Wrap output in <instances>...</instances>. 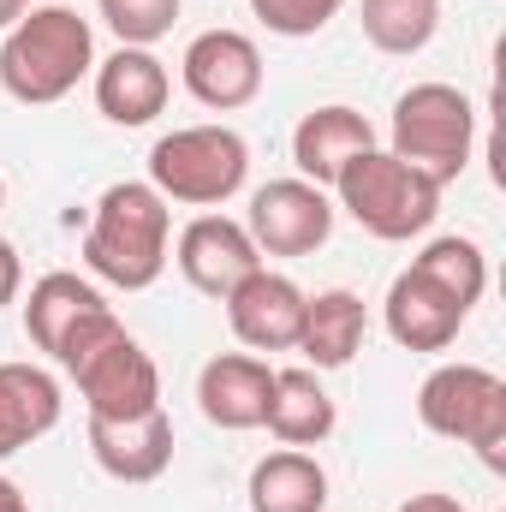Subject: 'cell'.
<instances>
[{"mask_svg": "<svg viewBox=\"0 0 506 512\" xmlns=\"http://www.w3.org/2000/svg\"><path fill=\"white\" fill-rule=\"evenodd\" d=\"M423 429L477 447L489 471H506V382L483 364H441L417 387Z\"/></svg>", "mask_w": 506, "mask_h": 512, "instance_id": "8992f818", "label": "cell"}, {"mask_svg": "<svg viewBox=\"0 0 506 512\" xmlns=\"http://www.w3.org/2000/svg\"><path fill=\"white\" fill-rule=\"evenodd\" d=\"M60 423V382L42 364H0V459L24 453Z\"/></svg>", "mask_w": 506, "mask_h": 512, "instance_id": "ac0fdd59", "label": "cell"}, {"mask_svg": "<svg viewBox=\"0 0 506 512\" xmlns=\"http://www.w3.org/2000/svg\"><path fill=\"white\" fill-rule=\"evenodd\" d=\"M364 149H376V126H370L358 108H346V102L310 108V114L298 120V131H292L298 179H310V185H322V191H334V179H340Z\"/></svg>", "mask_w": 506, "mask_h": 512, "instance_id": "5bb4252c", "label": "cell"}, {"mask_svg": "<svg viewBox=\"0 0 506 512\" xmlns=\"http://www.w3.org/2000/svg\"><path fill=\"white\" fill-rule=\"evenodd\" d=\"M90 453L114 483H155L173 465V417L167 405L143 417H90Z\"/></svg>", "mask_w": 506, "mask_h": 512, "instance_id": "4fadbf2b", "label": "cell"}, {"mask_svg": "<svg viewBox=\"0 0 506 512\" xmlns=\"http://www.w3.org/2000/svg\"><path fill=\"white\" fill-rule=\"evenodd\" d=\"M173 78L149 48H114L108 60H96V108L114 126H149L155 114H167Z\"/></svg>", "mask_w": 506, "mask_h": 512, "instance_id": "2e32d148", "label": "cell"}, {"mask_svg": "<svg viewBox=\"0 0 506 512\" xmlns=\"http://www.w3.org/2000/svg\"><path fill=\"white\" fill-rule=\"evenodd\" d=\"M364 298L334 286V292H316L304 298V328H298V352L310 358V370H346L358 352H364Z\"/></svg>", "mask_w": 506, "mask_h": 512, "instance_id": "d6986e66", "label": "cell"}, {"mask_svg": "<svg viewBox=\"0 0 506 512\" xmlns=\"http://www.w3.org/2000/svg\"><path fill=\"white\" fill-rule=\"evenodd\" d=\"M167 239H173L167 197L149 179H126L96 197V215L84 227V262L96 280L120 292H143L167 268Z\"/></svg>", "mask_w": 506, "mask_h": 512, "instance_id": "7a4b0ae2", "label": "cell"}, {"mask_svg": "<svg viewBox=\"0 0 506 512\" xmlns=\"http://www.w3.org/2000/svg\"><path fill=\"white\" fill-rule=\"evenodd\" d=\"M358 24L381 54H423L441 30V0H364Z\"/></svg>", "mask_w": 506, "mask_h": 512, "instance_id": "7402d4cb", "label": "cell"}, {"mask_svg": "<svg viewBox=\"0 0 506 512\" xmlns=\"http://www.w3.org/2000/svg\"><path fill=\"white\" fill-rule=\"evenodd\" d=\"M0 209H6V179H0Z\"/></svg>", "mask_w": 506, "mask_h": 512, "instance_id": "f546056e", "label": "cell"}, {"mask_svg": "<svg viewBox=\"0 0 506 512\" xmlns=\"http://www.w3.org/2000/svg\"><path fill=\"white\" fill-rule=\"evenodd\" d=\"M251 179V143L233 126H179L149 149V185L167 203L221 209Z\"/></svg>", "mask_w": 506, "mask_h": 512, "instance_id": "277c9868", "label": "cell"}, {"mask_svg": "<svg viewBox=\"0 0 506 512\" xmlns=\"http://www.w3.org/2000/svg\"><path fill=\"white\" fill-rule=\"evenodd\" d=\"M66 376L78 382L90 417H114L120 423V417H143V411L161 405V370H155V358L131 340L126 328L102 334Z\"/></svg>", "mask_w": 506, "mask_h": 512, "instance_id": "ba28073f", "label": "cell"}, {"mask_svg": "<svg viewBox=\"0 0 506 512\" xmlns=\"http://www.w3.org/2000/svg\"><path fill=\"white\" fill-rule=\"evenodd\" d=\"M251 12L274 30V36H316V30H328L340 12H346V0H251Z\"/></svg>", "mask_w": 506, "mask_h": 512, "instance_id": "d4e9b609", "label": "cell"}, {"mask_svg": "<svg viewBox=\"0 0 506 512\" xmlns=\"http://www.w3.org/2000/svg\"><path fill=\"white\" fill-rule=\"evenodd\" d=\"M114 328H120V316H114V304H108L90 280L54 268V274H42V280L30 286L24 334H30L36 352H48L60 370H72V364H78L102 334H114Z\"/></svg>", "mask_w": 506, "mask_h": 512, "instance_id": "52a82bcc", "label": "cell"}, {"mask_svg": "<svg viewBox=\"0 0 506 512\" xmlns=\"http://www.w3.org/2000/svg\"><path fill=\"white\" fill-rule=\"evenodd\" d=\"M387 334L405 346V352H447L453 340H459V328H465V304H453L429 274H417V268H405V274H393V286H387Z\"/></svg>", "mask_w": 506, "mask_h": 512, "instance_id": "9a60e30c", "label": "cell"}, {"mask_svg": "<svg viewBox=\"0 0 506 512\" xmlns=\"http://www.w3.org/2000/svg\"><path fill=\"white\" fill-rule=\"evenodd\" d=\"M245 233L262 256H310L334 233V203L310 179H268L251 197Z\"/></svg>", "mask_w": 506, "mask_h": 512, "instance_id": "9c48e42d", "label": "cell"}, {"mask_svg": "<svg viewBox=\"0 0 506 512\" xmlns=\"http://www.w3.org/2000/svg\"><path fill=\"white\" fill-rule=\"evenodd\" d=\"M221 304H227L233 334H239L251 352H292V346H298V328H304V292H298V280L256 268V274H245Z\"/></svg>", "mask_w": 506, "mask_h": 512, "instance_id": "8fae6325", "label": "cell"}, {"mask_svg": "<svg viewBox=\"0 0 506 512\" xmlns=\"http://www.w3.org/2000/svg\"><path fill=\"white\" fill-rule=\"evenodd\" d=\"M18 286H24V262H18V245H12V239H0V310L18 298Z\"/></svg>", "mask_w": 506, "mask_h": 512, "instance_id": "484cf974", "label": "cell"}, {"mask_svg": "<svg viewBox=\"0 0 506 512\" xmlns=\"http://www.w3.org/2000/svg\"><path fill=\"white\" fill-rule=\"evenodd\" d=\"M30 6H36V0H0V30H12V24L30 12Z\"/></svg>", "mask_w": 506, "mask_h": 512, "instance_id": "f1b7e54d", "label": "cell"}, {"mask_svg": "<svg viewBox=\"0 0 506 512\" xmlns=\"http://www.w3.org/2000/svg\"><path fill=\"white\" fill-rule=\"evenodd\" d=\"M96 72V30L72 6H30L0 42V90L24 108L66 102Z\"/></svg>", "mask_w": 506, "mask_h": 512, "instance_id": "6da1fadb", "label": "cell"}, {"mask_svg": "<svg viewBox=\"0 0 506 512\" xmlns=\"http://www.w3.org/2000/svg\"><path fill=\"white\" fill-rule=\"evenodd\" d=\"M399 512H465V507H459L453 495H411Z\"/></svg>", "mask_w": 506, "mask_h": 512, "instance_id": "4316f807", "label": "cell"}, {"mask_svg": "<svg viewBox=\"0 0 506 512\" xmlns=\"http://www.w3.org/2000/svg\"><path fill=\"white\" fill-rule=\"evenodd\" d=\"M268 387H274V370L262 358H251V352H221L197 376V405H203V417L215 429H262Z\"/></svg>", "mask_w": 506, "mask_h": 512, "instance_id": "e0dca14e", "label": "cell"}, {"mask_svg": "<svg viewBox=\"0 0 506 512\" xmlns=\"http://www.w3.org/2000/svg\"><path fill=\"white\" fill-rule=\"evenodd\" d=\"M96 6H102V24L120 36V48H155L173 30L185 0H96Z\"/></svg>", "mask_w": 506, "mask_h": 512, "instance_id": "cb8c5ba5", "label": "cell"}, {"mask_svg": "<svg viewBox=\"0 0 506 512\" xmlns=\"http://www.w3.org/2000/svg\"><path fill=\"white\" fill-rule=\"evenodd\" d=\"M0 512H30V501H24V489H18L12 477H0Z\"/></svg>", "mask_w": 506, "mask_h": 512, "instance_id": "83f0119b", "label": "cell"}, {"mask_svg": "<svg viewBox=\"0 0 506 512\" xmlns=\"http://www.w3.org/2000/svg\"><path fill=\"white\" fill-rule=\"evenodd\" d=\"M179 78L215 114L251 108L256 96H262V48H256L245 30H203V36L185 42Z\"/></svg>", "mask_w": 506, "mask_h": 512, "instance_id": "30bf717a", "label": "cell"}, {"mask_svg": "<svg viewBox=\"0 0 506 512\" xmlns=\"http://www.w3.org/2000/svg\"><path fill=\"white\" fill-rule=\"evenodd\" d=\"M262 429L280 447H322L334 435V399H328L322 376L316 370H274Z\"/></svg>", "mask_w": 506, "mask_h": 512, "instance_id": "ffe728a7", "label": "cell"}, {"mask_svg": "<svg viewBox=\"0 0 506 512\" xmlns=\"http://www.w3.org/2000/svg\"><path fill=\"white\" fill-rule=\"evenodd\" d=\"M179 274L197 286V292H209V298H227L245 274L262 268V251L251 245V233H245V221H227V215H197L185 233H179Z\"/></svg>", "mask_w": 506, "mask_h": 512, "instance_id": "7c38bea8", "label": "cell"}, {"mask_svg": "<svg viewBox=\"0 0 506 512\" xmlns=\"http://www.w3.org/2000/svg\"><path fill=\"white\" fill-rule=\"evenodd\" d=\"M411 268L417 274H429L453 304H465V310H477V298L489 292V256L477 239H459V233H447V239H429L423 251L411 256Z\"/></svg>", "mask_w": 506, "mask_h": 512, "instance_id": "603a6c76", "label": "cell"}, {"mask_svg": "<svg viewBox=\"0 0 506 512\" xmlns=\"http://www.w3.org/2000/svg\"><path fill=\"white\" fill-rule=\"evenodd\" d=\"M387 155H399L405 167L429 173L441 191L465 173L471 143H477V108L465 90L453 84H411L393 102V126H387Z\"/></svg>", "mask_w": 506, "mask_h": 512, "instance_id": "5b68a950", "label": "cell"}, {"mask_svg": "<svg viewBox=\"0 0 506 512\" xmlns=\"http://www.w3.org/2000/svg\"><path fill=\"white\" fill-rule=\"evenodd\" d=\"M328 507V471L304 447H280L256 459L251 471V512H322Z\"/></svg>", "mask_w": 506, "mask_h": 512, "instance_id": "44dd1931", "label": "cell"}, {"mask_svg": "<svg viewBox=\"0 0 506 512\" xmlns=\"http://www.w3.org/2000/svg\"><path fill=\"white\" fill-rule=\"evenodd\" d=\"M334 197H340V209H346L370 239H387V245L429 233L435 215H441V185H435L429 173L405 167V161L387 155V149H364V155L334 179Z\"/></svg>", "mask_w": 506, "mask_h": 512, "instance_id": "3957f363", "label": "cell"}]
</instances>
